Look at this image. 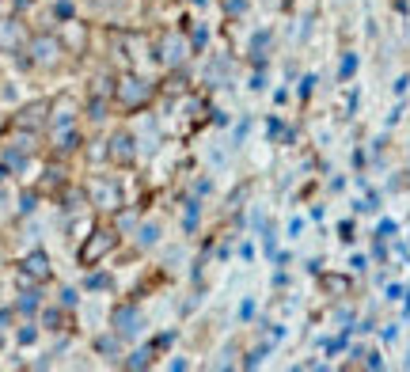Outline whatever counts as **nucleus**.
Listing matches in <instances>:
<instances>
[{
  "label": "nucleus",
  "instance_id": "21",
  "mask_svg": "<svg viewBox=\"0 0 410 372\" xmlns=\"http://www.w3.org/2000/svg\"><path fill=\"white\" fill-rule=\"evenodd\" d=\"M110 285H114V277H110V274H102V270L95 266V274H91L88 281H84V289H91V293H102V289H110Z\"/></svg>",
  "mask_w": 410,
  "mask_h": 372
},
{
  "label": "nucleus",
  "instance_id": "8",
  "mask_svg": "<svg viewBox=\"0 0 410 372\" xmlns=\"http://www.w3.org/2000/svg\"><path fill=\"white\" fill-rule=\"evenodd\" d=\"M53 277V263L46 251H31L20 258V285H46Z\"/></svg>",
  "mask_w": 410,
  "mask_h": 372
},
{
  "label": "nucleus",
  "instance_id": "30",
  "mask_svg": "<svg viewBox=\"0 0 410 372\" xmlns=\"http://www.w3.org/2000/svg\"><path fill=\"white\" fill-rule=\"evenodd\" d=\"M34 209V194H23L20 198V213H31Z\"/></svg>",
  "mask_w": 410,
  "mask_h": 372
},
{
  "label": "nucleus",
  "instance_id": "28",
  "mask_svg": "<svg viewBox=\"0 0 410 372\" xmlns=\"http://www.w3.org/2000/svg\"><path fill=\"white\" fill-rule=\"evenodd\" d=\"M34 338H39V331H34V327H23L20 331V346H31Z\"/></svg>",
  "mask_w": 410,
  "mask_h": 372
},
{
  "label": "nucleus",
  "instance_id": "7",
  "mask_svg": "<svg viewBox=\"0 0 410 372\" xmlns=\"http://www.w3.org/2000/svg\"><path fill=\"white\" fill-rule=\"evenodd\" d=\"M137 137L129 133V129H114V133L107 137V160L114 167H133L137 164Z\"/></svg>",
  "mask_w": 410,
  "mask_h": 372
},
{
  "label": "nucleus",
  "instance_id": "23",
  "mask_svg": "<svg viewBox=\"0 0 410 372\" xmlns=\"http://www.w3.org/2000/svg\"><path fill=\"white\" fill-rule=\"evenodd\" d=\"M42 323H46V331H65V312L61 308H46Z\"/></svg>",
  "mask_w": 410,
  "mask_h": 372
},
{
  "label": "nucleus",
  "instance_id": "9",
  "mask_svg": "<svg viewBox=\"0 0 410 372\" xmlns=\"http://www.w3.org/2000/svg\"><path fill=\"white\" fill-rule=\"evenodd\" d=\"M15 129H31V133H39V129H50V99H34V103H27L15 110L12 118Z\"/></svg>",
  "mask_w": 410,
  "mask_h": 372
},
{
  "label": "nucleus",
  "instance_id": "19",
  "mask_svg": "<svg viewBox=\"0 0 410 372\" xmlns=\"http://www.w3.org/2000/svg\"><path fill=\"white\" fill-rule=\"evenodd\" d=\"M266 50H270V31H258L255 39H251V61L263 65L266 61Z\"/></svg>",
  "mask_w": 410,
  "mask_h": 372
},
{
  "label": "nucleus",
  "instance_id": "14",
  "mask_svg": "<svg viewBox=\"0 0 410 372\" xmlns=\"http://www.w3.org/2000/svg\"><path fill=\"white\" fill-rule=\"evenodd\" d=\"M69 23V34H61V42H65V50H72V53H84V46H88V31L77 23V20H65Z\"/></svg>",
  "mask_w": 410,
  "mask_h": 372
},
{
  "label": "nucleus",
  "instance_id": "4",
  "mask_svg": "<svg viewBox=\"0 0 410 372\" xmlns=\"http://www.w3.org/2000/svg\"><path fill=\"white\" fill-rule=\"evenodd\" d=\"M84 190H88V206L95 209V213H114V209L126 206L122 182H118L114 175H91Z\"/></svg>",
  "mask_w": 410,
  "mask_h": 372
},
{
  "label": "nucleus",
  "instance_id": "1",
  "mask_svg": "<svg viewBox=\"0 0 410 372\" xmlns=\"http://www.w3.org/2000/svg\"><path fill=\"white\" fill-rule=\"evenodd\" d=\"M156 95H160V84H152L148 77H141V72H122V77L114 80V88H110V103H114V110H122V114L145 110Z\"/></svg>",
  "mask_w": 410,
  "mask_h": 372
},
{
  "label": "nucleus",
  "instance_id": "5",
  "mask_svg": "<svg viewBox=\"0 0 410 372\" xmlns=\"http://www.w3.org/2000/svg\"><path fill=\"white\" fill-rule=\"evenodd\" d=\"M65 42H61V34H50V31H42V34H34V39H27V61L34 65V69H58V65L65 61Z\"/></svg>",
  "mask_w": 410,
  "mask_h": 372
},
{
  "label": "nucleus",
  "instance_id": "18",
  "mask_svg": "<svg viewBox=\"0 0 410 372\" xmlns=\"http://www.w3.org/2000/svg\"><path fill=\"white\" fill-rule=\"evenodd\" d=\"M95 350L102 353V357H118V353H122V334H114V331L99 334V338H95Z\"/></svg>",
  "mask_w": 410,
  "mask_h": 372
},
{
  "label": "nucleus",
  "instance_id": "32",
  "mask_svg": "<svg viewBox=\"0 0 410 372\" xmlns=\"http://www.w3.org/2000/svg\"><path fill=\"white\" fill-rule=\"evenodd\" d=\"M8 323H12V312H0V331H4Z\"/></svg>",
  "mask_w": 410,
  "mask_h": 372
},
{
  "label": "nucleus",
  "instance_id": "20",
  "mask_svg": "<svg viewBox=\"0 0 410 372\" xmlns=\"http://www.w3.org/2000/svg\"><path fill=\"white\" fill-rule=\"evenodd\" d=\"M39 304H42V300H39V293H34L31 285H27V289L20 293V300H15V308H20L23 315H31V312H39Z\"/></svg>",
  "mask_w": 410,
  "mask_h": 372
},
{
  "label": "nucleus",
  "instance_id": "31",
  "mask_svg": "<svg viewBox=\"0 0 410 372\" xmlns=\"http://www.w3.org/2000/svg\"><path fill=\"white\" fill-rule=\"evenodd\" d=\"M239 315H244V319H251V315H255V304L244 300V308H239Z\"/></svg>",
  "mask_w": 410,
  "mask_h": 372
},
{
  "label": "nucleus",
  "instance_id": "6",
  "mask_svg": "<svg viewBox=\"0 0 410 372\" xmlns=\"http://www.w3.org/2000/svg\"><path fill=\"white\" fill-rule=\"evenodd\" d=\"M110 331L122 334V342H133L137 334L145 331V312H141V304H133V300L114 304V312H110Z\"/></svg>",
  "mask_w": 410,
  "mask_h": 372
},
{
  "label": "nucleus",
  "instance_id": "27",
  "mask_svg": "<svg viewBox=\"0 0 410 372\" xmlns=\"http://www.w3.org/2000/svg\"><path fill=\"white\" fill-rule=\"evenodd\" d=\"M353 69H357V58H353V53H346V58H342V80L353 77Z\"/></svg>",
  "mask_w": 410,
  "mask_h": 372
},
{
  "label": "nucleus",
  "instance_id": "26",
  "mask_svg": "<svg viewBox=\"0 0 410 372\" xmlns=\"http://www.w3.org/2000/svg\"><path fill=\"white\" fill-rule=\"evenodd\" d=\"M77 300H80L77 289H65V293H61V308H77Z\"/></svg>",
  "mask_w": 410,
  "mask_h": 372
},
{
  "label": "nucleus",
  "instance_id": "12",
  "mask_svg": "<svg viewBox=\"0 0 410 372\" xmlns=\"http://www.w3.org/2000/svg\"><path fill=\"white\" fill-rule=\"evenodd\" d=\"M50 133H53V148H58V156H69V152H77V145H80V129H77V126L50 129Z\"/></svg>",
  "mask_w": 410,
  "mask_h": 372
},
{
  "label": "nucleus",
  "instance_id": "16",
  "mask_svg": "<svg viewBox=\"0 0 410 372\" xmlns=\"http://www.w3.org/2000/svg\"><path fill=\"white\" fill-rule=\"evenodd\" d=\"M133 236H137V247H156V244H160V236H164V228L156 225V220H148V225L141 220Z\"/></svg>",
  "mask_w": 410,
  "mask_h": 372
},
{
  "label": "nucleus",
  "instance_id": "2",
  "mask_svg": "<svg viewBox=\"0 0 410 372\" xmlns=\"http://www.w3.org/2000/svg\"><path fill=\"white\" fill-rule=\"evenodd\" d=\"M122 244V232H118L114 225H95L84 236V244L77 251V263L80 270H95L99 263H107L110 255H114V247Z\"/></svg>",
  "mask_w": 410,
  "mask_h": 372
},
{
  "label": "nucleus",
  "instance_id": "11",
  "mask_svg": "<svg viewBox=\"0 0 410 372\" xmlns=\"http://www.w3.org/2000/svg\"><path fill=\"white\" fill-rule=\"evenodd\" d=\"M27 46V31L20 20L12 15H0V53H20Z\"/></svg>",
  "mask_w": 410,
  "mask_h": 372
},
{
  "label": "nucleus",
  "instance_id": "24",
  "mask_svg": "<svg viewBox=\"0 0 410 372\" xmlns=\"http://www.w3.org/2000/svg\"><path fill=\"white\" fill-rule=\"evenodd\" d=\"M205 42H209V27H205V23H198V27H194V31H190V46H194V53H198Z\"/></svg>",
  "mask_w": 410,
  "mask_h": 372
},
{
  "label": "nucleus",
  "instance_id": "10",
  "mask_svg": "<svg viewBox=\"0 0 410 372\" xmlns=\"http://www.w3.org/2000/svg\"><path fill=\"white\" fill-rule=\"evenodd\" d=\"M80 110H84V107L77 103V95H58V99H50V129L77 126Z\"/></svg>",
  "mask_w": 410,
  "mask_h": 372
},
{
  "label": "nucleus",
  "instance_id": "3",
  "mask_svg": "<svg viewBox=\"0 0 410 372\" xmlns=\"http://www.w3.org/2000/svg\"><path fill=\"white\" fill-rule=\"evenodd\" d=\"M152 53H156V61H160L167 72H171V69H186V61H190V53H194L186 27H160Z\"/></svg>",
  "mask_w": 410,
  "mask_h": 372
},
{
  "label": "nucleus",
  "instance_id": "13",
  "mask_svg": "<svg viewBox=\"0 0 410 372\" xmlns=\"http://www.w3.org/2000/svg\"><path fill=\"white\" fill-rule=\"evenodd\" d=\"M110 217H114V228L122 232V236H129V232H137V225H141V209H114L110 213Z\"/></svg>",
  "mask_w": 410,
  "mask_h": 372
},
{
  "label": "nucleus",
  "instance_id": "15",
  "mask_svg": "<svg viewBox=\"0 0 410 372\" xmlns=\"http://www.w3.org/2000/svg\"><path fill=\"white\" fill-rule=\"evenodd\" d=\"M156 353H160V350H156V342H148L145 350H133V353H129L122 365L133 368V372H137V368H152V357H156Z\"/></svg>",
  "mask_w": 410,
  "mask_h": 372
},
{
  "label": "nucleus",
  "instance_id": "22",
  "mask_svg": "<svg viewBox=\"0 0 410 372\" xmlns=\"http://www.w3.org/2000/svg\"><path fill=\"white\" fill-rule=\"evenodd\" d=\"M323 289H327V293H334V296H346V293H350V277L327 274V277H323Z\"/></svg>",
  "mask_w": 410,
  "mask_h": 372
},
{
  "label": "nucleus",
  "instance_id": "25",
  "mask_svg": "<svg viewBox=\"0 0 410 372\" xmlns=\"http://www.w3.org/2000/svg\"><path fill=\"white\" fill-rule=\"evenodd\" d=\"M91 228H95V225H91V220H77V225H72V239H84Z\"/></svg>",
  "mask_w": 410,
  "mask_h": 372
},
{
  "label": "nucleus",
  "instance_id": "17",
  "mask_svg": "<svg viewBox=\"0 0 410 372\" xmlns=\"http://www.w3.org/2000/svg\"><path fill=\"white\" fill-rule=\"evenodd\" d=\"M84 206H88V190H77V186H69V190H61V209L69 213H80Z\"/></svg>",
  "mask_w": 410,
  "mask_h": 372
},
{
  "label": "nucleus",
  "instance_id": "29",
  "mask_svg": "<svg viewBox=\"0 0 410 372\" xmlns=\"http://www.w3.org/2000/svg\"><path fill=\"white\" fill-rule=\"evenodd\" d=\"M228 12L232 15H244L247 12V0H228Z\"/></svg>",
  "mask_w": 410,
  "mask_h": 372
}]
</instances>
